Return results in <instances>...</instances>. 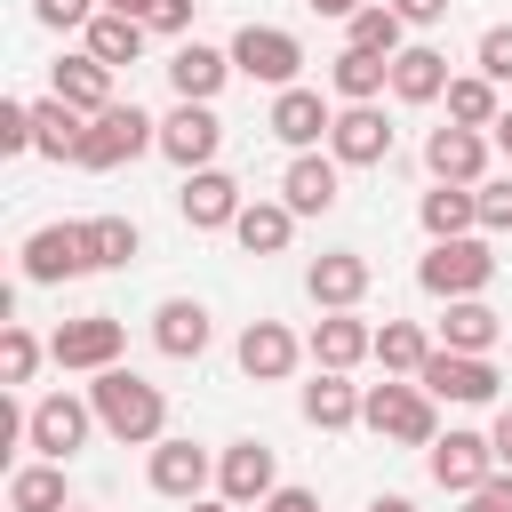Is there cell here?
I'll return each mask as SVG.
<instances>
[{
  "label": "cell",
  "instance_id": "obj_26",
  "mask_svg": "<svg viewBox=\"0 0 512 512\" xmlns=\"http://www.w3.org/2000/svg\"><path fill=\"white\" fill-rule=\"evenodd\" d=\"M392 96H400V104H440V96H448V56L424 48V40L400 48V56H392Z\"/></svg>",
  "mask_w": 512,
  "mask_h": 512
},
{
  "label": "cell",
  "instance_id": "obj_7",
  "mask_svg": "<svg viewBox=\"0 0 512 512\" xmlns=\"http://www.w3.org/2000/svg\"><path fill=\"white\" fill-rule=\"evenodd\" d=\"M120 344H128V328H120L112 312H80V320H64V328L48 336V360L104 376V368H120Z\"/></svg>",
  "mask_w": 512,
  "mask_h": 512
},
{
  "label": "cell",
  "instance_id": "obj_2",
  "mask_svg": "<svg viewBox=\"0 0 512 512\" xmlns=\"http://www.w3.org/2000/svg\"><path fill=\"white\" fill-rule=\"evenodd\" d=\"M360 424H368L376 440H400V448H432V440H440V424H432V392H424L416 376H384V384H368Z\"/></svg>",
  "mask_w": 512,
  "mask_h": 512
},
{
  "label": "cell",
  "instance_id": "obj_37",
  "mask_svg": "<svg viewBox=\"0 0 512 512\" xmlns=\"http://www.w3.org/2000/svg\"><path fill=\"white\" fill-rule=\"evenodd\" d=\"M136 248H144V240H136L128 216H88V256H96V264H128Z\"/></svg>",
  "mask_w": 512,
  "mask_h": 512
},
{
  "label": "cell",
  "instance_id": "obj_38",
  "mask_svg": "<svg viewBox=\"0 0 512 512\" xmlns=\"http://www.w3.org/2000/svg\"><path fill=\"white\" fill-rule=\"evenodd\" d=\"M32 368H40V336L32 328H0V384H32Z\"/></svg>",
  "mask_w": 512,
  "mask_h": 512
},
{
  "label": "cell",
  "instance_id": "obj_20",
  "mask_svg": "<svg viewBox=\"0 0 512 512\" xmlns=\"http://www.w3.org/2000/svg\"><path fill=\"white\" fill-rule=\"evenodd\" d=\"M304 288H312L320 312H352V304L368 296V256H360V248H328V256H312Z\"/></svg>",
  "mask_w": 512,
  "mask_h": 512
},
{
  "label": "cell",
  "instance_id": "obj_6",
  "mask_svg": "<svg viewBox=\"0 0 512 512\" xmlns=\"http://www.w3.org/2000/svg\"><path fill=\"white\" fill-rule=\"evenodd\" d=\"M216 496H224L232 512H264V504L280 496V456H272L264 440H232V448L216 456Z\"/></svg>",
  "mask_w": 512,
  "mask_h": 512
},
{
  "label": "cell",
  "instance_id": "obj_23",
  "mask_svg": "<svg viewBox=\"0 0 512 512\" xmlns=\"http://www.w3.org/2000/svg\"><path fill=\"white\" fill-rule=\"evenodd\" d=\"M296 360H304V344H296L280 320H248V328H240V376H256V384H280Z\"/></svg>",
  "mask_w": 512,
  "mask_h": 512
},
{
  "label": "cell",
  "instance_id": "obj_13",
  "mask_svg": "<svg viewBox=\"0 0 512 512\" xmlns=\"http://www.w3.org/2000/svg\"><path fill=\"white\" fill-rule=\"evenodd\" d=\"M216 144H224V120L208 112V104H176L168 120H160V152L184 168V176H200V168H216Z\"/></svg>",
  "mask_w": 512,
  "mask_h": 512
},
{
  "label": "cell",
  "instance_id": "obj_30",
  "mask_svg": "<svg viewBox=\"0 0 512 512\" xmlns=\"http://www.w3.org/2000/svg\"><path fill=\"white\" fill-rule=\"evenodd\" d=\"M416 216H424L432 240H472V224H480V192H464V184H432Z\"/></svg>",
  "mask_w": 512,
  "mask_h": 512
},
{
  "label": "cell",
  "instance_id": "obj_41",
  "mask_svg": "<svg viewBox=\"0 0 512 512\" xmlns=\"http://www.w3.org/2000/svg\"><path fill=\"white\" fill-rule=\"evenodd\" d=\"M0 152L16 160V152H32V104L16 96V104H0Z\"/></svg>",
  "mask_w": 512,
  "mask_h": 512
},
{
  "label": "cell",
  "instance_id": "obj_21",
  "mask_svg": "<svg viewBox=\"0 0 512 512\" xmlns=\"http://www.w3.org/2000/svg\"><path fill=\"white\" fill-rule=\"evenodd\" d=\"M216 480V464H208V448L200 440H160L152 448V488L160 496H176V504H200V488Z\"/></svg>",
  "mask_w": 512,
  "mask_h": 512
},
{
  "label": "cell",
  "instance_id": "obj_52",
  "mask_svg": "<svg viewBox=\"0 0 512 512\" xmlns=\"http://www.w3.org/2000/svg\"><path fill=\"white\" fill-rule=\"evenodd\" d=\"M72 512H80V504H72Z\"/></svg>",
  "mask_w": 512,
  "mask_h": 512
},
{
  "label": "cell",
  "instance_id": "obj_16",
  "mask_svg": "<svg viewBox=\"0 0 512 512\" xmlns=\"http://www.w3.org/2000/svg\"><path fill=\"white\" fill-rule=\"evenodd\" d=\"M280 200H288L296 216H328V208L344 200V168H336V152H296L288 176H280Z\"/></svg>",
  "mask_w": 512,
  "mask_h": 512
},
{
  "label": "cell",
  "instance_id": "obj_15",
  "mask_svg": "<svg viewBox=\"0 0 512 512\" xmlns=\"http://www.w3.org/2000/svg\"><path fill=\"white\" fill-rule=\"evenodd\" d=\"M328 152H336V168H376V160H392L384 112H376V104H344L336 128H328Z\"/></svg>",
  "mask_w": 512,
  "mask_h": 512
},
{
  "label": "cell",
  "instance_id": "obj_43",
  "mask_svg": "<svg viewBox=\"0 0 512 512\" xmlns=\"http://www.w3.org/2000/svg\"><path fill=\"white\" fill-rule=\"evenodd\" d=\"M464 512H512V472H496V480H480V488L464 496Z\"/></svg>",
  "mask_w": 512,
  "mask_h": 512
},
{
  "label": "cell",
  "instance_id": "obj_18",
  "mask_svg": "<svg viewBox=\"0 0 512 512\" xmlns=\"http://www.w3.org/2000/svg\"><path fill=\"white\" fill-rule=\"evenodd\" d=\"M304 352H312L320 368H336V376H352L360 360H376V328H368L360 312H328V320H312V336H304Z\"/></svg>",
  "mask_w": 512,
  "mask_h": 512
},
{
  "label": "cell",
  "instance_id": "obj_50",
  "mask_svg": "<svg viewBox=\"0 0 512 512\" xmlns=\"http://www.w3.org/2000/svg\"><path fill=\"white\" fill-rule=\"evenodd\" d=\"M488 136H496V152H504V160H512V112H504V120H496V128H488Z\"/></svg>",
  "mask_w": 512,
  "mask_h": 512
},
{
  "label": "cell",
  "instance_id": "obj_14",
  "mask_svg": "<svg viewBox=\"0 0 512 512\" xmlns=\"http://www.w3.org/2000/svg\"><path fill=\"white\" fill-rule=\"evenodd\" d=\"M264 128H272L288 152H312V144L336 128V112H328V96H320V88H304V80H296V88H280V96H272Z\"/></svg>",
  "mask_w": 512,
  "mask_h": 512
},
{
  "label": "cell",
  "instance_id": "obj_19",
  "mask_svg": "<svg viewBox=\"0 0 512 512\" xmlns=\"http://www.w3.org/2000/svg\"><path fill=\"white\" fill-rule=\"evenodd\" d=\"M224 80H232V48L176 40V56H168V88H176V104H208Z\"/></svg>",
  "mask_w": 512,
  "mask_h": 512
},
{
  "label": "cell",
  "instance_id": "obj_46",
  "mask_svg": "<svg viewBox=\"0 0 512 512\" xmlns=\"http://www.w3.org/2000/svg\"><path fill=\"white\" fill-rule=\"evenodd\" d=\"M264 512H320V496H312V488H280Z\"/></svg>",
  "mask_w": 512,
  "mask_h": 512
},
{
  "label": "cell",
  "instance_id": "obj_4",
  "mask_svg": "<svg viewBox=\"0 0 512 512\" xmlns=\"http://www.w3.org/2000/svg\"><path fill=\"white\" fill-rule=\"evenodd\" d=\"M232 72H248V80H264V88H296L304 40H296L288 24H240V32H232Z\"/></svg>",
  "mask_w": 512,
  "mask_h": 512
},
{
  "label": "cell",
  "instance_id": "obj_12",
  "mask_svg": "<svg viewBox=\"0 0 512 512\" xmlns=\"http://www.w3.org/2000/svg\"><path fill=\"white\" fill-rule=\"evenodd\" d=\"M424 464H432V480H440L448 496H472L480 480H496V472H504L488 432H448V440H432V456H424Z\"/></svg>",
  "mask_w": 512,
  "mask_h": 512
},
{
  "label": "cell",
  "instance_id": "obj_24",
  "mask_svg": "<svg viewBox=\"0 0 512 512\" xmlns=\"http://www.w3.org/2000/svg\"><path fill=\"white\" fill-rule=\"evenodd\" d=\"M152 344H160L168 360H200V352H208V304L168 296V304L152 312Z\"/></svg>",
  "mask_w": 512,
  "mask_h": 512
},
{
  "label": "cell",
  "instance_id": "obj_22",
  "mask_svg": "<svg viewBox=\"0 0 512 512\" xmlns=\"http://www.w3.org/2000/svg\"><path fill=\"white\" fill-rule=\"evenodd\" d=\"M48 96H64V104H72V112H88V120L120 104V96H112V64H96L88 48H80V56H64V64L48 72Z\"/></svg>",
  "mask_w": 512,
  "mask_h": 512
},
{
  "label": "cell",
  "instance_id": "obj_10",
  "mask_svg": "<svg viewBox=\"0 0 512 512\" xmlns=\"http://www.w3.org/2000/svg\"><path fill=\"white\" fill-rule=\"evenodd\" d=\"M424 168H432V184H464V192H480V184H488V136L448 120V128L424 136Z\"/></svg>",
  "mask_w": 512,
  "mask_h": 512
},
{
  "label": "cell",
  "instance_id": "obj_31",
  "mask_svg": "<svg viewBox=\"0 0 512 512\" xmlns=\"http://www.w3.org/2000/svg\"><path fill=\"white\" fill-rule=\"evenodd\" d=\"M496 336H504V320H496L480 296H464V304H448V312H440V352H480V360H488V344H496Z\"/></svg>",
  "mask_w": 512,
  "mask_h": 512
},
{
  "label": "cell",
  "instance_id": "obj_9",
  "mask_svg": "<svg viewBox=\"0 0 512 512\" xmlns=\"http://www.w3.org/2000/svg\"><path fill=\"white\" fill-rule=\"evenodd\" d=\"M80 272H96V256H88V224H40V232L24 240V280L56 288V280H80Z\"/></svg>",
  "mask_w": 512,
  "mask_h": 512
},
{
  "label": "cell",
  "instance_id": "obj_32",
  "mask_svg": "<svg viewBox=\"0 0 512 512\" xmlns=\"http://www.w3.org/2000/svg\"><path fill=\"white\" fill-rule=\"evenodd\" d=\"M144 32H152L144 16H120V8H104V16L88 24V56L120 72V64H136V56H144Z\"/></svg>",
  "mask_w": 512,
  "mask_h": 512
},
{
  "label": "cell",
  "instance_id": "obj_35",
  "mask_svg": "<svg viewBox=\"0 0 512 512\" xmlns=\"http://www.w3.org/2000/svg\"><path fill=\"white\" fill-rule=\"evenodd\" d=\"M400 16H392V0H368L352 24H344V48H368V56H400Z\"/></svg>",
  "mask_w": 512,
  "mask_h": 512
},
{
  "label": "cell",
  "instance_id": "obj_8",
  "mask_svg": "<svg viewBox=\"0 0 512 512\" xmlns=\"http://www.w3.org/2000/svg\"><path fill=\"white\" fill-rule=\"evenodd\" d=\"M88 432H96V408L88 400H72V392L32 400V448H40V464H72L88 448Z\"/></svg>",
  "mask_w": 512,
  "mask_h": 512
},
{
  "label": "cell",
  "instance_id": "obj_49",
  "mask_svg": "<svg viewBox=\"0 0 512 512\" xmlns=\"http://www.w3.org/2000/svg\"><path fill=\"white\" fill-rule=\"evenodd\" d=\"M368 512H416L408 496H368Z\"/></svg>",
  "mask_w": 512,
  "mask_h": 512
},
{
  "label": "cell",
  "instance_id": "obj_5",
  "mask_svg": "<svg viewBox=\"0 0 512 512\" xmlns=\"http://www.w3.org/2000/svg\"><path fill=\"white\" fill-rule=\"evenodd\" d=\"M160 144V120L152 112H136V104H112V112H96L88 120V136H80V160L72 168H120V160H136V152H152Z\"/></svg>",
  "mask_w": 512,
  "mask_h": 512
},
{
  "label": "cell",
  "instance_id": "obj_25",
  "mask_svg": "<svg viewBox=\"0 0 512 512\" xmlns=\"http://www.w3.org/2000/svg\"><path fill=\"white\" fill-rule=\"evenodd\" d=\"M360 400H368V392H360L352 376L320 368V376L304 384V424H312V432H344V424H360Z\"/></svg>",
  "mask_w": 512,
  "mask_h": 512
},
{
  "label": "cell",
  "instance_id": "obj_36",
  "mask_svg": "<svg viewBox=\"0 0 512 512\" xmlns=\"http://www.w3.org/2000/svg\"><path fill=\"white\" fill-rule=\"evenodd\" d=\"M448 120H456V128H496V120H504L496 80H480V72H472V80H448Z\"/></svg>",
  "mask_w": 512,
  "mask_h": 512
},
{
  "label": "cell",
  "instance_id": "obj_45",
  "mask_svg": "<svg viewBox=\"0 0 512 512\" xmlns=\"http://www.w3.org/2000/svg\"><path fill=\"white\" fill-rule=\"evenodd\" d=\"M392 16H400V24H440L448 0H392Z\"/></svg>",
  "mask_w": 512,
  "mask_h": 512
},
{
  "label": "cell",
  "instance_id": "obj_44",
  "mask_svg": "<svg viewBox=\"0 0 512 512\" xmlns=\"http://www.w3.org/2000/svg\"><path fill=\"white\" fill-rule=\"evenodd\" d=\"M192 8H200V0H152V8H144V24H152V32H184V24H192Z\"/></svg>",
  "mask_w": 512,
  "mask_h": 512
},
{
  "label": "cell",
  "instance_id": "obj_11",
  "mask_svg": "<svg viewBox=\"0 0 512 512\" xmlns=\"http://www.w3.org/2000/svg\"><path fill=\"white\" fill-rule=\"evenodd\" d=\"M416 384L432 392V400H456V408H480V400H496V368L480 360V352H432L424 368H416Z\"/></svg>",
  "mask_w": 512,
  "mask_h": 512
},
{
  "label": "cell",
  "instance_id": "obj_33",
  "mask_svg": "<svg viewBox=\"0 0 512 512\" xmlns=\"http://www.w3.org/2000/svg\"><path fill=\"white\" fill-rule=\"evenodd\" d=\"M8 512H72L64 464H16L8 472Z\"/></svg>",
  "mask_w": 512,
  "mask_h": 512
},
{
  "label": "cell",
  "instance_id": "obj_17",
  "mask_svg": "<svg viewBox=\"0 0 512 512\" xmlns=\"http://www.w3.org/2000/svg\"><path fill=\"white\" fill-rule=\"evenodd\" d=\"M176 208H184V224H192V232H232L248 200H240V184H232L224 168H200V176H184Z\"/></svg>",
  "mask_w": 512,
  "mask_h": 512
},
{
  "label": "cell",
  "instance_id": "obj_40",
  "mask_svg": "<svg viewBox=\"0 0 512 512\" xmlns=\"http://www.w3.org/2000/svg\"><path fill=\"white\" fill-rule=\"evenodd\" d=\"M32 16H40V24H48V32H72V24H80V32H88V24H96V16H104V8H96V0H32Z\"/></svg>",
  "mask_w": 512,
  "mask_h": 512
},
{
  "label": "cell",
  "instance_id": "obj_27",
  "mask_svg": "<svg viewBox=\"0 0 512 512\" xmlns=\"http://www.w3.org/2000/svg\"><path fill=\"white\" fill-rule=\"evenodd\" d=\"M80 136H88V112H72L64 96H40V104H32V152L80 160Z\"/></svg>",
  "mask_w": 512,
  "mask_h": 512
},
{
  "label": "cell",
  "instance_id": "obj_48",
  "mask_svg": "<svg viewBox=\"0 0 512 512\" xmlns=\"http://www.w3.org/2000/svg\"><path fill=\"white\" fill-rule=\"evenodd\" d=\"M312 8H320V16H344V24H352V16L368 8V0H312Z\"/></svg>",
  "mask_w": 512,
  "mask_h": 512
},
{
  "label": "cell",
  "instance_id": "obj_3",
  "mask_svg": "<svg viewBox=\"0 0 512 512\" xmlns=\"http://www.w3.org/2000/svg\"><path fill=\"white\" fill-rule=\"evenodd\" d=\"M416 280H424V296L464 304V296H480L496 280V256H488V240H432L424 264H416Z\"/></svg>",
  "mask_w": 512,
  "mask_h": 512
},
{
  "label": "cell",
  "instance_id": "obj_1",
  "mask_svg": "<svg viewBox=\"0 0 512 512\" xmlns=\"http://www.w3.org/2000/svg\"><path fill=\"white\" fill-rule=\"evenodd\" d=\"M88 408H96V424H104L120 448H160V440H168V392L144 384L136 368H104V376L88 384Z\"/></svg>",
  "mask_w": 512,
  "mask_h": 512
},
{
  "label": "cell",
  "instance_id": "obj_51",
  "mask_svg": "<svg viewBox=\"0 0 512 512\" xmlns=\"http://www.w3.org/2000/svg\"><path fill=\"white\" fill-rule=\"evenodd\" d=\"M184 512H232V504H224V496H200V504H184Z\"/></svg>",
  "mask_w": 512,
  "mask_h": 512
},
{
  "label": "cell",
  "instance_id": "obj_28",
  "mask_svg": "<svg viewBox=\"0 0 512 512\" xmlns=\"http://www.w3.org/2000/svg\"><path fill=\"white\" fill-rule=\"evenodd\" d=\"M232 240H240L248 256H280V248L296 240V208H288V200H248L240 224H232Z\"/></svg>",
  "mask_w": 512,
  "mask_h": 512
},
{
  "label": "cell",
  "instance_id": "obj_47",
  "mask_svg": "<svg viewBox=\"0 0 512 512\" xmlns=\"http://www.w3.org/2000/svg\"><path fill=\"white\" fill-rule=\"evenodd\" d=\"M488 440H496V464L512 472V408H496V424H488Z\"/></svg>",
  "mask_w": 512,
  "mask_h": 512
},
{
  "label": "cell",
  "instance_id": "obj_34",
  "mask_svg": "<svg viewBox=\"0 0 512 512\" xmlns=\"http://www.w3.org/2000/svg\"><path fill=\"white\" fill-rule=\"evenodd\" d=\"M432 352H440V344H432L416 320H384V328H376V368H384V376H416Z\"/></svg>",
  "mask_w": 512,
  "mask_h": 512
},
{
  "label": "cell",
  "instance_id": "obj_42",
  "mask_svg": "<svg viewBox=\"0 0 512 512\" xmlns=\"http://www.w3.org/2000/svg\"><path fill=\"white\" fill-rule=\"evenodd\" d=\"M480 224L488 232H512V176H488L480 184Z\"/></svg>",
  "mask_w": 512,
  "mask_h": 512
},
{
  "label": "cell",
  "instance_id": "obj_39",
  "mask_svg": "<svg viewBox=\"0 0 512 512\" xmlns=\"http://www.w3.org/2000/svg\"><path fill=\"white\" fill-rule=\"evenodd\" d=\"M480 80H496V88L512 80V24H488L480 32Z\"/></svg>",
  "mask_w": 512,
  "mask_h": 512
},
{
  "label": "cell",
  "instance_id": "obj_29",
  "mask_svg": "<svg viewBox=\"0 0 512 512\" xmlns=\"http://www.w3.org/2000/svg\"><path fill=\"white\" fill-rule=\"evenodd\" d=\"M328 88H336L344 104H376V96L392 88V56H368V48H344V56L328 64Z\"/></svg>",
  "mask_w": 512,
  "mask_h": 512
}]
</instances>
